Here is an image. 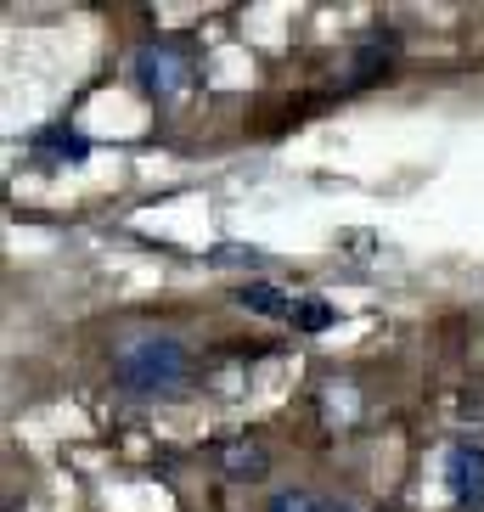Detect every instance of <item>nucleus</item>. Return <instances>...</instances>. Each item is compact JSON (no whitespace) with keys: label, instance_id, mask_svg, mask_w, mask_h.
<instances>
[{"label":"nucleus","instance_id":"f257e3e1","mask_svg":"<svg viewBox=\"0 0 484 512\" xmlns=\"http://www.w3.org/2000/svg\"><path fill=\"white\" fill-rule=\"evenodd\" d=\"M192 372V355H186L181 338L169 332H136L124 338L119 355H113V377H119L130 394H175Z\"/></svg>","mask_w":484,"mask_h":512},{"label":"nucleus","instance_id":"f03ea898","mask_svg":"<svg viewBox=\"0 0 484 512\" xmlns=\"http://www.w3.org/2000/svg\"><path fill=\"white\" fill-rule=\"evenodd\" d=\"M136 79H141V91L147 96L175 102V96H186V85H192V62H186L175 46H147L136 57Z\"/></svg>","mask_w":484,"mask_h":512},{"label":"nucleus","instance_id":"7ed1b4c3","mask_svg":"<svg viewBox=\"0 0 484 512\" xmlns=\"http://www.w3.org/2000/svg\"><path fill=\"white\" fill-rule=\"evenodd\" d=\"M445 484L462 512H484V445L479 439H456L445 456Z\"/></svg>","mask_w":484,"mask_h":512},{"label":"nucleus","instance_id":"20e7f679","mask_svg":"<svg viewBox=\"0 0 484 512\" xmlns=\"http://www.w3.org/2000/svg\"><path fill=\"white\" fill-rule=\"evenodd\" d=\"M220 467H226V479H237V484H259L265 467H271V456H265L259 439H226V445H220Z\"/></svg>","mask_w":484,"mask_h":512},{"label":"nucleus","instance_id":"39448f33","mask_svg":"<svg viewBox=\"0 0 484 512\" xmlns=\"http://www.w3.org/2000/svg\"><path fill=\"white\" fill-rule=\"evenodd\" d=\"M237 304H242V310H254V316L293 321V299L282 293V287H271V282H248V287H237Z\"/></svg>","mask_w":484,"mask_h":512},{"label":"nucleus","instance_id":"423d86ee","mask_svg":"<svg viewBox=\"0 0 484 512\" xmlns=\"http://www.w3.org/2000/svg\"><path fill=\"white\" fill-rule=\"evenodd\" d=\"M40 152H46V158H57V164H79V158H85V136H79V130H46V136H40Z\"/></svg>","mask_w":484,"mask_h":512},{"label":"nucleus","instance_id":"0eeeda50","mask_svg":"<svg viewBox=\"0 0 484 512\" xmlns=\"http://www.w3.org/2000/svg\"><path fill=\"white\" fill-rule=\"evenodd\" d=\"M333 316H338V310L327 299H293V327H299V332H327V327H333Z\"/></svg>","mask_w":484,"mask_h":512},{"label":"nucleus","instance_id":"6e6552de","mask_svg":"<svg viewBox=\"0 0 484 512\" xmlns=\"http://www.w3.org/2000/svg\"><path fill=\"white\" fill-rule=\"evenodd\" d=\"M209 265H265V254L259 248H242V242H226V248H214Z\"/></svg>","mask_w":484,"mask_h":512},{"label":"nucleus","instance_id":"1a4fd4ad","mask_svg":"<svg viewBox=\"0 0 484 512\" xmlns=\"http://www.w3.org/2000/svg\"><path fill=\"white\" fill-rule=\"evenodd\" d=\"M271 512H327L310 490H282V496H271Z\"/></svg>","mask_w":484,"mask_h":512},{"label":"nucleus","instance_id":"9d476101","mask_svg":"<svg viewBox=\"0 0 484 512\" xmlns=\"http://www.w3.org/2000/svg\"><path fill=\"white\" fill-rule=\"evenodd\" d=\"M372 46H383V51H394V40H389V34H383V40H372ZM372 62H378V51H366V57H361V68H355V74H372Z\"/></svg>","mask_w":484,"mask_h":512},{"label":"nucleus","instance_id":"9b49d317","mask_svg":"<svg viewBox=\"0 0 484 512\" xmlns=\"http://www.w3.org/2000/svg\"><path fill=\"white\" fill-rule=\"evenodd\" d=\"M327 512H355V507H327Z\"/></svg>","mask_w":484,"mask_h":512}]
</instances>
